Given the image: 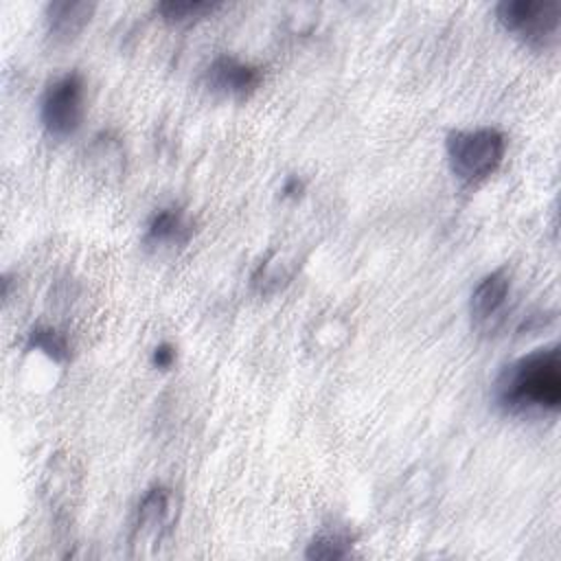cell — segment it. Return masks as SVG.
Returning <instances> with one entry per match:
<instances>
[{
	"mask_svg": "<svg viewBox=\"0 0 561 561\" xmlns=\"http://www.w3.org/2000/svg\"><path fill=\"white\" fill-rule=\"evenodd\" d=\"M302 188H305L302 180H298V178H289V180L285 182V186H283V195H285V197L300 195V193H302Z\"/></svg>",
	"mask_w": 561,
	"mask_h": 561,
	"instance_id": "14",
	"label": "cell"
},
{
	"mask_svg": "<svg viewBox=\"0 0 561 561\" xmlns=\"http://www.w3.org/2000/svg\"><path fill=\"white\" fill-rule=\"evenodd\" d=\"M495 401L511 414L559 412L561 408V355L559 346L537 348L508 364L493 388Z\"/></svg>",
	"mask_w": 561,
	"mask_h": 561,
	"instance_id": "1",
	"label": "cell"
},
{
	"mask_svg": "<svg viewBox=\"0 0 561 561\" xmlns=\"http://www.w3.org/2000/svg\"><path fill=\"white\" fill-rule=\"evenodd\" d=\"M191 232L193 226L180 208H162L151 217L145 241L151 245H182Z\"/></svg>",
	"mask_w": 561,
	"mask_h": 561,
	"instance_id": "9",
	"label": "cell"
},
{
	"mask_svg": "<svg viewBox=\"0 0 561 561\" xmlns=\"http://www.w3.org/2000/svg\"><path fill=\"white\" fill-rule=\"evenodd\" d=\"M221 4L206 0H164L158 4V13L171 24H186L215 13Z\"/></svg>",
	"mask_w": 561,
	"mask_h": 561,
	"instance_id": "10",
	"label": "cell"
},
{
	"mask_svg": "<svg viewBox=\"0 0 561 561\" xmlns=\"http://www.w3.org/2000/svg\"><path fill=\"white\" fill-rule=\"evenodd\" d=\"M173 362H175V346H173V344L162 342V344H158V346L153 348V353H151V364H153L156 368L167 370V368L173 366Z\"/></svg>",
	"mask_w": 561,
	"mask_h": 561,
	"instance_id": "13",
	"label": "cell"
},
{
	"mask_svg": "<svg viewBox=\"0 0 561 561\" xmlns=\"http://www.w3.org/2000/svg\"><path fill=\"white\" fill-rule=\"evenodd\" d=\"M83 96L85 85L79 72H68L46 88L39 105V118L48 136L61 140L81 127L85 110Z\"/></svg>",
	"mask_w": 561,
	"mask_h": 561,
	"instance_id": "5",
	"label": "cell"
},
{
	"mask_svg": "<svg viewBox=\"0 0 561 561\" xmlns=\"http://www.w3.org/2000/svg\"><path fill=\"white\" fill-rule=\"evenodd\" d=\"M511 294V276L506 267L493 270L486 276L478 280V285L471 291L469 300V313L473 324H489L497 313L504 309Z\"/></svg>",
	"mask_w": 561,
	"mask_h": 561,
	"instance_id": "7",
	"label": "cell"
},
{
	"mask_svg": "<svg viewBox=\"0 0 561 561\" xmlns=\"http://www.w3.org/2000/svg\"><path fill=\"white\" fill-rule=\"evenodd\" d=\"M351 546H353V539L346 533L327 530L311 539L307 548V557L309 559H344L351 554Z\"/></svg>",
	"mask_w": 561,
	"mask_h": 561,
	"instance_id": "11",
	"label": "cell"
},
{
	"mask_svg": "<svg viewBox=\"0 0 561 561\" xmlns=\"http://www.w3.org/2000/svg\"><path fill=\"white\" fill-rule=\"evenodd\" d=\"M28 346L46 353L55 362H66L70 357V346H68L66 337L50 327L33 329L28 333Z\"/></svg>",
	"mask_w": 561,
	"mask_h": 561,
	"instance_id": "12",
	"label": "cell"
},
{
	"mask_svg": "<svg viewBox=\"0 0 561 561\" xmlns=\"http://www.w3.org/2000/svg\"><path fill=\"white\" fill-rule=\"evenodd\" d=\"M261 81H263V70L259 66L241 61L230 55H221L213 59V64L206 70L208 88L221 96L237 99V101H243L252 92H256Z\"/></svg>",
	"mask_w": 561,
	"mask_h": 561,
	"instance_id": "6",
	"label": "cell"
},
{
	"mask_svg": "<svg viewBox=\"0 0 561 561\" xmlns=\"http://www.w3.org/2000/svg\"><path fill=\"white\" fill-rule=\"evenodd\" d=\"M495 15L508 33L530 48H548L557 42L561 24L557 0H502Z\"/></svg>",
	"mask_w": 561,
	"mask_h": 561,
	"instance_id": "4",
	"label": "cell"
},
{
	"mask_svg": "<svg viewBox=\"0 0 561 561\" xmlns=\"http://www.w3.org/2000/svg\"><path fill=\"white\" fill-rule=\"evenodd\" d=\"M178 508V497L169 486L158 484L142 495L129 535L131 557L142 559L160 554L175 530Z\"/></svg>",
	"mask_w": 561,
	"mask_h": 561,
	"instance_id": "3",
	"label": "cell"
},
{
	"mask_svg": "<svg viewBox=\"0 0 561 561\" xmlns=\"http://www.w3.org/2000/svg\"><path fill=\"white\" fill-rule=\"evenodd\" d=\"M96 4L88 0H55L46 7V24H48V35L66 44L75 39L90 22Z\"/></svg>",
	"mask_w": 561,
	"mask_h": 561,
	"instance_id": "8",
	"label": "cell"
},
{
	"mask_svg": "<svg viewBox=\"0 0 561 561\" xmlns=\"http://www.w3.org/2000/svg\"><path fill=\"white\" fill-rule=\"evenodd\" d=\"M451 173L462 184H476L489 178L502 162L506 136L495 127L456 129L445 140Z\"/></svg>",
	"mask_w": 561,
	"mask_h": 561,
	"instance_id": "2",
	"label": "cell"
}]
</instances>
